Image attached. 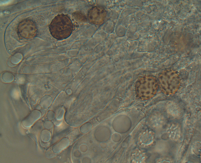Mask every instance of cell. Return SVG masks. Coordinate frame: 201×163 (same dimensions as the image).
<instances>
[{"instance_id":"obj_1","label":"cell","mask_w":201,"mask_h":163,"mask_svg":"<svg viewBox=\"0 0 201 163\" xmlns=\"http://www.w3.org/2000/svg\"><path fill=\"white\" fill-rule=\"evenodd\" d=\"M73 25L70 17L61 14L55 16L49 25L50 34L58 40L65 39L71 35Z\"/></svg>"},{"instance_id":"obj_2","label":"cell","mask_w":201,"mask_h":163,"mask_svg":"<svg viewBox=\"0 0 201 163\" xmlns=\"http://www.w3.org/2000/svg\"><path fill=\"white\" fill-rule=\"evenodd\" d=\"M158 82L161 91L167 95L175 93L179 89L180 84L178 73L171 70H165L159 73Z\"/></svg>"},{"instance_id":"obj_3","label":"cell","mask_w":201,"mask_h":163,"mask_svg":"<svg viewBox=\"0 0 201 163\" xmlns=\"http://www.w3.org/2000/svg\"><path fill=\"white\" fill-rule=\"evenodd\" d=\"M158 86L157 81L155 78L152 77H142L137 82V93L143 98L150 97L156 93Z\"/></svg>"},{"instance_id":"obj_4","label":"cell","mask_w":201,"mask_h":163,"mask_svg":"<svg viewBox=\"0 0 201 163\" xmlns=\"http://www.w3.org/2000/svg\"><path fill=\"white\" fill-rule=\"evenodd\" d=\"M18 31L22 37L29 39L36 36L37 29L34 21L31 19H26L22 20L18 24Z\"/></svg>"},{"instance_id":"obj_5","label":"cell","mask_w":201,"mask_h":163,"mask_svg":"<svg viewBox=\"0 0 201 163\" xmlns=\"http://www.w3.org/2000/svg\"><path fill=\"white\" fill-rule=\"evenodd\" d=\"M103 16V12L102 10H101L100 9L98 8H94L89 11L88 15V18L89 21L95 23H96L99 22L100 17Z\"/></svg>"},{"instance_id":"obj_6","label":"cell","mask_w":201,"mask_h":163,"mask_svg":"<svg viewBox=\"0 0 201 163\" xmlns=\"http://www.w3.org/2000/svg\"><path fill=\"white\" fill-rule=\"evenodd\" d=\"M72 16L76 20L79 21H85L86 17L82 13L79 12H75L73 14Z\"/></svg>"}]
</instances>
